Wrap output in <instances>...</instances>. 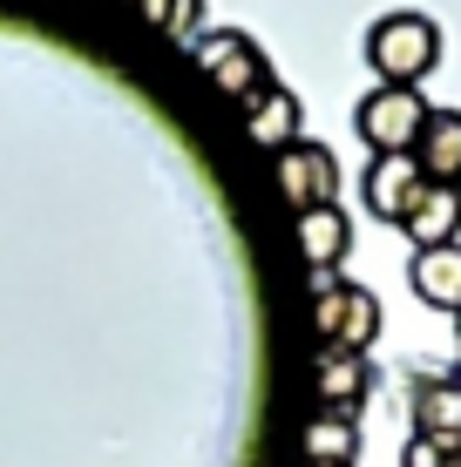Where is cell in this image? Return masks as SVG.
Listing matches in <instances>:
<instances>
[{
	"label": "cell",
	"mask_w": 461,
	"mask_h": 467,
	"mask_svg": "<svg viewBox=\"0 0 461 467\" xmlns=\"http://www.w3.org/2000/svg\"><path fill=\"white\" fill-rule=\"evenodd\" d=\"M367 68L380 75V82H393V88L427 82V75L441 68V27H435V14H414V7L380 14V21L367 27Z\"/></svg>",
	"instance_id": "obj_1"
},
{
	"label": "cell",
	"mask_w": 461,
	"mask_h": 467,
	"mask_svg": "<svg viewBox=\"0 0 461 467\" xmlns=\"http://www.w3.org/2000/svg\"><path fill=\"white\" fill-rule=\"evenodd\" d=\"M197 68L211 75V82L225 88L237 109H251V102H258L265 88L278 82L272 55H265V47L251 41L245 27H211V35H197Z\"/></svg>",
	"instance_id": "obj_2"
},
{
	"label": "cell",
	"mask_w": 461,
	"mask_h": 467,
	"mask_svg": "<svg viewBox=\"0 0 461 467\" xmlns=\"http://www.w3.org/2000/svg\"><path fill=\"white\" fill-rule=\"evenodd\" d=\"M435 109L421 102V88H393V82H380L360 95V109H353V136L367 142L373 156H414V142H421V129Z\"/></svg>",
	"instance_id": "obj_3"
},
{
	"label": "cell",
	"mask_w": 461,
	"mask_h": 467,
	"mask_svg": "<svg viewBox=\"0 0 461 467\" xmlns=\"http://www.w3.org/2000/svg\"><path fill=\"white\" fill-rule=\"evenodd\" d=\"M380 298L367 292V285L353 278H326L320 292H312V332L332 346V352H373L380 339Z\"/></svg>",
	"instance_id": "obj_4"
},
{
	"label": "cell",
	"mask_w": 461,
	"mask_h": 467,
	"mask_svg": "<svg viewBox=\"0 0 461 467\" xmlns=\"http://www.w3.org/2000/svg\"><path fill=\"white\" fill-rule=\"evenodd\" d=\"M272 176H278L285 203H292L299 217L320 211V203H340V156H332L326 142H312V136L285 142V150L272 156Z\"/></svg>",
	"instance_id": "obj_5"
},
{
	"label": "cell",
	"mask_w": 461,
	"mask_h": 467,
	"mask_svg": "<svg viewBox=\"0 0 461 467\" xmlns=\"http://www.w3.org/2000/svg\"><path fill=\"white\" fill-rule=\"evenodd\" d=\"M407 407H414V441H435L441 454H461V379L421 373Z\"/></svg>",
	"instance_id": "obj_6"
},
{
	"label": "cell",
	"mask_w": 461,
	"mask_h": 467,
	"mask_svg": "<svg viewBox=\"0 0 461 467\" xmlns=\"http://www.w3.org/2000/svg\"><path fill=\"white\" fill-rule=\"evenodd\" d=\"M427 190V176L414 156H373L367 176H360V197H367V211L380 223H401L407 211H414V197Z\"/></svg>",
	"instance_id": "obj_7"
},
{
	"label": "cell",
	"mask_w": 461,
	"mask_h": 467,
	"mask_svg": "<svg viewBox=\"0 0 461 467\" xmlns=\"http://www.w3.org/2000/svg\"><path fill=\"white\" fill-rule=\"evenodd\" d=\"M312 393H320V407L332 413H360V400L373 393V359L367 352H320V366H312Z\"/></svg>",
	"instance_id": "obj_8"
},
{
	"label": "cell",
	"mask_w": 461,
	"mask_h": 467,
	"mask_svg": "<svg viewBox=\"0 0 461 467\" xmlns=\"http://www.w3.org/2000/svg\"><path fill=\"white\" fill-rule=\"evenodd\" d=\"M401 231H407V244H414V251L455 244V237H461V190H448V183H427L421 197H414V211L401 217Z\"/></svg>",
	"instance_id": "obj_9"
},
{
	"label": "cell",
	"mask_w": 461,
	"mask_h": 467,
	"mask_svg": "<svg viewBox=\"0 0 461 467\" xmlns=\"http://www.w3.org/2000/svg\"><path fill=\"white\" fill-rule=\"evenodd\" d=\"M407 285H414L421 305L435 312H461V244H435L407 257Z\"/></svg>",
	"instance_id": "obj_10"
},
{
	"label": "cell",
	"mask_w": 461,
	"mask_h": 467,
	"mask_svg": "<svg viewBox=\"0 0 461 467\" xmlns=\"http://www.w3.org/2000/svg\"><path fill=\"white\" fill-rule=\"evenodd\" d=\"M414 163L427 183H448L461 190V109H435L421 129V142H414Z\"/></svg>",
	"instance_id": "obj_11"
},
{
	"label": "cell",
	"mask_w": 461,
	"mask_h": 467,
	"mask_svg": "<svg viewBox=\"0 0 461 467\" xmlns=\"http://www.w3.org/2000/svg\"><path fill=\"white\" fill-rule=\"evenodd\" d=\"M299 251H306L312 271H340L346 251H353V217L340 203H320V211L299 217Z\"/></svg>",
	"instance_id": "obj_12"
},
{
	"label": "cell",
	"mask_w": 461,
	"mask_h": 467,
	"mask_svg": "<svg viewBox=\"0 0 461 467\" xmlns=\"http://www.w3.org/2000/svg\"><path fill=\"white\" fill-rule=\"evenodd\" d=\"M245 129H251V136H258L265 150L278 156L285 142H299V136H306V109H299V95L285 88V82H272V88L258 95V102L245 109Z\"/></svg>",
	"instance_id": "obj_13"
},
{
	"label": "cell",
	"mask_w": 461,
	"mask_h": 467,
	"mask_svg": "<svg viewBox=\"0 0 461 467\" xmlns=\"http://www.w3.org/2000/svg\"><path fill=\"white\" fill-rule=\"evenodd\" d=\"M306 461L312 467H353L360 461V413H332L320 407L306 427Z\"/></svg>",
	"instance_id": "obj_14"
},
{
	"label": "cell",
	"mask_w": 461,
	"mask_h": 467,
	"mask_svg": "<svg viewBox=\"0 0 461 467\" xmlns=\"http://www.w3.org/2000/svg\"><path fill=\"white\" fill-rule=\"evenodd\" d=\"M142 14H150L156 27H170V35H204V0H136Z\"/></svg>",
	"instance_id": "obj_15"
},
{
	"label": "cell",
	"mask_w": 461,
	"mask_h": 467,
	"mask_svg": "<svg viewBox=\"0 0 461 467\" xmlns=\"http://www.w3.org/2000/svg\"><path fill=\"white\" fill-rule=\"evenodd\" d=\"M448 454H441L435 441H407V454H401V467H441Z\"/></svg>",
	"instance_id": "obj_16"
},
{
	"label": "cell",
	"mask_w": 461,
	"mask_h": 467,
	"mask_svg": "<svg viewBox=\"0 0 461 467\" xmlns=\"http://www.w3.org/2000/svg\"><path fill=\"white\" fill-rule=\"evenodd\" d=\"M455 346H461V312H455Z\"/></svg>",
	"instance_id": "obj_17"
},
{
	"label": "cell",
	"mask_w": 461,
	"mask_h": 467,
	"mask_svg": "<svg viewBox=\"0 0 461 467\" xmlns=\"http://www.w3.org/2000/svg\"><path fill=\"white\" fill-rule=\"evenodd\" d=\"M441 467H461V454H448V461H441Z\"/></svg>",
	"instance_id": "obj_18"
},
{
	"label": "cell",
	"mask_w": 461,
	"mask_h": 467,
	"mask_svg": "<svg viewBox=\"0 0 461 467\" xmlns=\"http://www.w3.org/2000/svg\"><path fill=\"white\" fill-rule=\"evenodd\" d=\"M306 467H312V461H306Z\"/></svg>",
	"instance_id": "obj_19"
}]
</instances>
